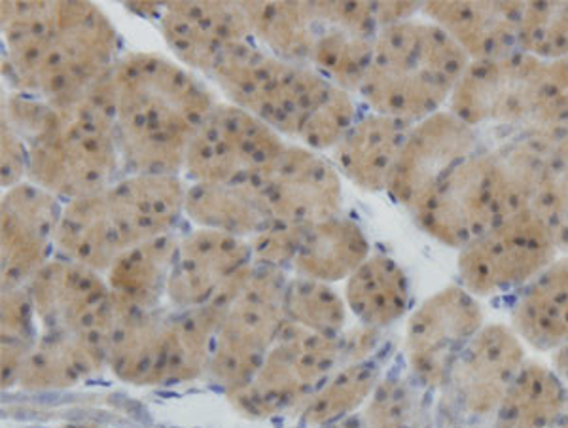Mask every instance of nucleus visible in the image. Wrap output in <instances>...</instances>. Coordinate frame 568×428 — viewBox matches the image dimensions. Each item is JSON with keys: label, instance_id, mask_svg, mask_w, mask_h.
Returning <instances> with one entry per match:
<instances>
[{"label": "nucleus", "instance_id": "obj_1", "mask_svg": "<svg viewBox=\"0 0 568 428\" xmlns=\"http://www.w3.org/2000/svg\"><path fill=\"white\" fill-rule=\"evenodd\" d=\"M118 146L131 175H179L195 130L216 106L187 67L155 52H130L110 72Z\"/></svg>", "mask_w": 568, "mask_h": 428}, {"label": "nucleus", "instance_id": "obj_2", "mask_svg": "<svg viewBox=\"0 0 568 428\" xmlns=\"http://www.w3.org/2000/svg\"><path fill=\"white\" fill-rule=\"evenodd\" d=\"M470 59L433 21L383 27L361 95L372 112L417 124L442 111Z\"/></svg>", "mask_w": 568, "mask_h": 428}, {"label": "nucleus", "instance_id": "obj_3", "mask_svg": "<svg viewBox=\"0 0 568 428\" xmlns=\"http://www.w3.org/2000/svg\"><path fill=\"white\" fill-rule=\"evenodd\" d=\"M50 106L45 124L27 139L29 182L65 202L109 188L122 165L110 74L71 103Z\"/></svg>", "mask_w": 568, "mask_h": 428}, {"label": "nucleus", "instance_id": "obj_4", "mask_svg": "<svg viewBox=\"0 0 568 428\" xmlns=\"http://www.w3.org/2000/svg\"><path fill=\"white\" fill-rule=\"evenodd\" d=\"M409 213L426 235L463 251L521 211L497 152H478L428 190Z\"/></svg>", "mask_w": 568, "mask_h": 428}, {"label": "nucleus", "instance_id": "obj_5", "mask_svg": "<svg viewBox=\"0 0 568 428\" xmlns=\"http://www.w3.org/2000/svg\"><path fill=\"white\" fill-rule=\"evenodd\" d=\"M118 31L93 2H58L55 33L33 80L21 93L63 106L109 77L118 59Z\"/></svg>", "mask_w": 568, "mask_h": 428}, {"label": "nucleus", "instance_id": "obj_6", "mask_svg": "<svg viewBox=\"0 0 568 428\" xmlns=\"http://www.w3.org/2000/svg\"><path fill=\"white\" fill-rule=\"evenodd\" d=\"M286 285L283 269L254 264L245 286L227 307L207 370L211 381L226 393L248 384L277 342L286 325Z\"/></svg>", "mask_w": 568, "mask_h": 428}, {"label": "nucleus", "instance_id": "obj_7", "mask_svg": "<svg viewBox=\"0 0 568 428\" xmlns=\"http://www.w3.org/2000/svg\"><path fill=\"white\" fill-rule=\"evenodd\" d=\"M342 366V339L326 338L288 323L248 384L226 393L241 416L267 419L310 396Z\"/></svg>", "mask_w": 568, "mask_h": 428}, {"label": "nucleus", "instance_id": "obj_8", "mask_svg": "<svg viewBox=\"0 0 568 428\" xmlns=\"http://www.w3.org/2000/svg\"><path fill=\"white\" fill-rule=\"evenodd\" d=\"M549 63L521 50L500 58L470 61L453 91L449 109L470 128H532L548 88Z\"/></svg>", "mask_w": 568, "mask_h": 428}, {"label": "nucleus", "instance_id": "obj_9", "mask_svg": "<svg viewBox=\"0 0 568 428\" xmlns=\"http://www.w3.org/2000/svg\"><path fill=\"white\" fill-rule=\"evenodd\" d=\"M209 77L227 103L264 120L281 135L292 136L300 106L317 71L275 58L248 39L222 53Z\"/></svg>", "mask_w": 568, "mask_h": 428}, {"label": "nucleus", "instance_id": "obj_10", "mask_svg": "<svg viewBox=\"0 0 568 428\" xmlns=\"http://www.w3.org/2000/svg\"><path fill=\"white\" fill-rule=\"evenodd\" d=\"M27 288L42 332L69 334L109 363L118 309L101 273L72 259H50Z\"/></svg>", "mask_w": 568, "mask_h": 428}, {"label": "nucleus", "instance_id": "obj_11", "mask_svg": "<svg viewBox=\"0 0 568 428\" xmlns=\"http://www.w3.org/2000/svg\"><path fill=\"white\" fill-rule=\"evenodd\" d=\"M283 135L232 103H216L187 146L184 173L192 184L256 181L283 152Z\"/></svg>", "mask_w": 568, "mask_h": 428}, {"label": "nucleus", "instance_id": "obj_12", "mask_svg": "<svg viewBox=\"0 0 568 428\" xmlns=\"http://www.w3.org/2000/svg\"><path fill=\"white\" fill-rule=\"evenodd\" d=\"M556 241L532 211L511 214L459 253V277L478 296L525 286L557 258Z\"/></svg>", "mask_w": 568, "mask_h": 428}, {"label": "nucleus", "instance_id": "obj_13", "mask_svg": "<svg viewBox=\"0 0 568 428\" xmlns=\"http://www.w3.org/2000/svg\"><path fill=\"white\" fill-rule=\"evenodd\" d=\"M485 325L478 298L463 285H449L423 302L407 320V366L428 389L446 387L453 366Z\"/></svg>", "mask_w": 568, "mask_h": 428}, {"label": "nucleus", "instance_id": "obj_14", "mask_svg": "<svg viewBox=\"0 0 568 428\" xmlns=\"http://www.w3.org/2000/svg\"><path fill=\"white\" fill-rule=\"evenodd\" d=\"M254 267L248 240L197 227L182 237L169 277V302L181 312L230 307Z\"/></svg>", "mask_w": 568, "mask_h": 428}, {"label": "nucleus", "instance_id": "obj_15", "mask_svg": "<svg viewBox=\"0 0 568 428\" xmlns=\"http://www.w3.org/2000/svg\"><path fill=\"white\" fill-rule=\"evenodd\" d=\"M270 221L313 226L339 216V171L302 144H286L277 160L252 181Z\"/></svg>", "mask_w": 568, "mask_h": 428}, {"label": "nucleus", "instance_id": "obj_16", "mask_svg": "<svg viewBox=\"0 0 568 428\" xmlns=\"http://www.w3.org/2000/svg\"><path fill=\"white\" fill-rule=\"evenodd\" d=\"M63 207L59 197L33 182L8 188L0 203V283L12 291L31 283L50 262Z\"/></svg>", "mask_w": 568, "mask_h": 428}, {"label": "nucleus", "instance_id": "obj_17", "mask_svg": "<svg viewBox=\"0 0 568 428\" xmlns=\"http://www.w3.org/2000/svg\"><path fill=\"white\" fill-rule=\"evenodd\" d=\"M478 133L453 112L439 111L412 125L388 194L407 211L468 157L478 154Z\"/></svg>", "mask_w": 568, "mask_h": 428}, {"label": "nucleus", "instance_id": "obj_18", "mask_svg": "<svg viewBox=\"0 0 568 428\" xmlns=\"http://www.w3.org/2000/svg\"><path fill=\"white\" fill-rule=\"evenodd\" d=\"M525 360L524 342L511 326L484 325L460 353L446 387L465 416H495Z\"/></svg>", "mask_w": 568, "mask_h": 428}, {"label": "nucleus", "instance_id": "obj_19", "mask_svg": "<svg viewBox=\"0 0 568 428\" xmlns=\"http://www.w3.org/2000/svg\"><path fill=\"white\" fill-rule=\"evenodd\" d=\"M317 39L310 67L343 90L358 93L374 58L382 27L375 20L374 2L329 0L313 2Z\"/></svg>", "mask_w": 568, "mask_h": 428}, {"label": "nucleus", "instance_id": "obj_20", "mask_svg": "<svg viewBox=\"0 0 568 428\" xmlns=\"http://www.w3.org/2000/svg\"><path fill=\"white\" fill-rule=\"evenodd\" d=\"M160 29L182 65L211 74L220 55L252 39L241 2H163Z\"/></svg>", "mask_w": 568, "mask_h": 428}, {"label": "nucleus", "instance_id": "obj_21", "mask_svg": "<svg viewBox=\"0 0 568 428\" xmlns=\"http://www.w3.org/2000/svg\"><path fill=\"white\" fill-rule=\"evenodd\" d=\"M106 192L114 222L130 248L171 234L184 213L187 186L179 175H128Z\"/></svg>", "mask_w": 568, "mask_h": 428}, {"label": "nucleus", "instance_id": "obj_22", "mask_svg": "<svg viewBox=\"0 0 568 428\" xmlns=\"http://www.w3.org/2000/svg\"><path fill=\"white\" fill-rule=\"evenodd\" d=\"M527 2H425L420 13L442 27L470 61L517 50L519 23Z\"/></svg>", "mask_w": 568, "mask_h": 428}, {"label": "nucleus", "instance_id": "obj_23", "mask_svg": "<svg viewBox=\"0 0 568 428\" xmlns=\"http://www.w3.org/2000/svg\"><path fill=\"white\" fill-rule=\"evenodd\" d=\"M412 124L369 112L332 150L337 171L364 192L388 190Z\"/></svg>", "mask_w": 568, "mask_h": 428}, {"label": "nucleus", "instance_id": "obj_24", "mask_svg": "<svg viewBox=\"0 0 568 428\" xmlns=\"http://www.w3.org/2000/svg\"><path fill=\"white\" fill-rule=\"evenodd\" d=\"M116 309L106 363L110 371L133 387L165 385L169 315L158 309L128 312L118 305Z\"/></svg>", "mask_w": 568, "mask_h": 428}, {"label": "nucleus", "instance_id": "obj_25", "mask_svg": "<svg viewBox=\"0 0 568 428\" xmlns=\"http://www.w3.org/2000/svg\"><path fill=\"white\" fill-rule=\"evenodd\" d=\"M53 245L67 259L106 273L125 251L122 234L110 211L109 192L78 197L63 205Z\"/></svg>", "mask_w": 568, "mask_h": 428}, {"label": "nucleus", "instance_id": "obj_26", "mask_svg": "<svg viewBox=\"0 0 568 428\" xmlns=\"http://www.w3.org/2000/svg\"><path fill=\"white\" fill-rule=\"evenodd\" d=\"M511 330L538 350L568 344V254L524 286L511 307Z\"/></svg>", "mask_w": 568, "mask_h": 428}, {"label": "nucleus", "instance_id": "obj_27", "mask_svg": "<svg viewBox=\"0 0 568 428\" xmlns=\"http://www.w3.org/2000/svg\"><path fill=\"white\" fill-rule=\"evenodd\" d=\"M176 248L179 241L171 234L125 248L106 272L114 304L128 312L158 309L163 294H168Z\"/></svg>", "mask_w": 568, "mask_h": 428}, {"label": "nucleus", "instance_id": "obj_28", "mask_svg": "<svg viewBox=\"0 0 568 428\" xmlns=\"http://www.w3.org/2000/svg\"><path fill=\"white\" fill-rule=\"evenodd\" d=\"M369 258V241L356 222L342 216L307 227L294 269L300 277L339 283Z\"/></svg>", "mask_w": 568, "mask_h": 428}, {"label": "nucleus", "instance_id": "obj_29", "mask_svg": "<svg viewBox=\"0 0 568 428\" xmlns=\"http://www.w3.org/2000/svg\"><path fill=\"white\" fill-rule=\"evenodd\" d=\"M58 2H0L4 63L10 79L23 91L39 71L55 33Z\"/></svg>", "mask_w": 568, "mask_h": 428}, {"label": "nucleus", "instance_id": "obj_30", "mask_svg": "<svg viewBox=\"0 0 568 428\" xmlns=\"http://www.w3.org/2000/svg\"><path fill=\"white\" fill-rule=\"evenodd\" d=\"M567 404V387L554 368L525 360L493 416L495 428H551Z\"/></svg>", "mask_w": 568, "mask_h": 428}, {"label": "nucleus", "instance_id": "obj_31", "mask_svg": "<svg viewBox=\"0 0 568 428\" xmlns=\"http://www.w3.org/2000/svg\"><path fill=\"white\" fill-rule=\"evenodd\" d=\"M345 304L369 328L382 330L398 323L409 307L406 273L388 256H369L347 279Z\"/></svg>", "mask_w": 568, "mask_h": 428}, {"label": "nucleus", "instance_id": "obj_32", "mask_svg": "<svg viewBox=\"0 0 568 428\" xmlns=\"http://www.w3.org/2000/svg\"><path fill=\"white\" fill-rule=\"evenodd\" d=\"M184 214L195 226L243 240L252 237L270 222L252 182L192 184L187 186Z\"/></svg>", "mask_w": 568, "mask_h": 428}, {"label": "nucleus", "instance_id": "obj_33", "mask_svg": "<svg viewBox=\"0 0 568 428\" xmlns=\"http://www.w3.org/2000/svg\"><path fill=\"white\" fill-rule=\"evenodd\" d=\"M251 23L252 39L275 58L310 65L317 39L313 2H241Z\"/></svg>", "mask_w": 568, "mask_h": 428}, {"label": "nucleus", "instance_id": "obj_34", "mask_svg": "<svg viewBox=\"0 0 568 428\" xmlns=\"http://www.w3.org/2000/svg\"><path fill=\"white\" fill-rule=\"evenodd\" d=\"M106 363L69 334L42 332L27 355L18 385L26 390L71 389L103 370Z\"/></svg>", "mask_w": 568, "mask_h": 428}, {"label": "nucleus", "instance_id": "obj_35", "mask_svg": "<svg viewBox=\"0 0 568 428\" xmlns=\"http://www.w3.org/2000/svg\"><path fill=\"white\" fill-rule=\"evenodd\" d=\"M227 307L205 305L169 315L165 385L192 384L207 374L214 338Z\"/></svg>", "mask_w": 568, "mask_h": 428}, {"label": "nucleus", "instance_id": "obj_36", "mask_svg": "<svg viewBox=\"0 0 568 428\" xmlns=\"http://www.w3.org/2000/svg\"><path fill=\"white\" fill-rule=\"evenodd\" d=\"M358 120L353 93L324 79L318 72L300 106L294 135L313 152L334 150Z\"/></svg>", "mask_w": 568, "mask_h": 428}, {"label": "nucleus", "instance_id": "obj_37", "mask_svg": "<svg viewBox=\"0 0 568 428\" xmlns=\"http://www.w3.org/2000/svg\"><path fill=\"white\" fill-rule=\"evenodd\" d=\"M377 385L379 368L372 360L339 366L304 404L302 419L305 425L318 428L356 416Z\"/></svg>", "mask_w": 568, "mask_h": 428}, {"label": "nucleus", "instance_id": "obj_38", "mask_svg": "<svg viewBox=\"0 0 568 428\" xmlns=\"http://www.w3.org/2000/svg\"><path fill=\"white\" fill-rule=\"evenodd\" d=\"M288 323L302 326L326 338H339L347 323V304L323 281L296 277L288 281L283 299Z\"/></svg>", "mask_w": 568, "mask_h": 428}, {"label": "nucleus", "instance_id": "obj_39", "mask_svg": "<svg viewBox=\"0 0 568 428\" xmlns=\"http://www.w3.org/2000/svg\"><path fill=\"white\" fill-rule=\"evenodd\" d=\"M517 50L546 63L568 58V2H527L519 23Z\"/></svg>", "mask_w": 568, "mask_h": 428}, {"label": "nucleus", "instance_id": "obj_40", "mask_svg": "<svg viewBox=\"0 0 568 428\" xmlns=\"http://www.w3.org/2000/svg\"><path fill=\"white\" fill-rule=\"evenodd\" d=\"M530 208L548 226L559 251H568V128L559 131Z\"/></svg>", "mask_w": 568, "mask_h": 428}, {"label": "nucleus", "instance_id": "obj_41", "mask_svg": "<svg viewBox=\"0 0 568 428\" xmlns=\"http://www.w3.org/2000/svg\"><path fill=\"white\" fill-rule=\"evenodd\" d=\"M358 416L364 428H412L417 416L414 390L396 379L379 381Z\"/></svg>", "mask_w": 568, "mask_h": 428}, {"label": "nucleus", "instance_id": "obj_42", "mask_svg": "<svg viewBox=\"0 0 568 428\" xmlns=\"http://www.w3.org/2000/svg\"><path fill=\"white\" fill-rule=\"evenodd\" d=\"M307 227L310 226H296V224H286V222H267L260 232L248 240L254 264L278 267V269L294 264L300 247L304 243Z\"/></svg>", "mask_w": 568, "mask_h": 428}, {"label": "nucleus", "instance_id": "obj_43", "mask_svg": "<svg viewBox=\"0 0 568 428\" xmlns=\"http://www.w3.org/2000/svg\"><path fill=\"white\" fill-rule=\"evenodd\" d=\"M33 298L27 286L2 291L0 298V347H26L33 349L34 342Z\"/></svg>", "mask_w": 568, "mask_h": 428}, {"label": "nucleus", "instance_id": "obj_44", "mask_svg": "<svg viewBox=\"0 0 568 428\" xmlns=\"http://www.w3.org/2000/svg\"><path fill=\"white\" fill-rule=\"evenodd\" d=\"M568 128V58L549 63L548 88L532 130Z\"/></svg>", "mask_w": 568, "mask_h": 428}, {"label": "nucleus", "instance_id": "obj_45", "mask_svg": "<svg viewBox=\"0 0 568 428\" xmlns=\"http://www.w3.org/2000/svg\"><path fill=\"white\" fill-rule=\"evenodd\" d=\"M29 173V146L12 125L2 120L0 130V182L4 190L13 188L27 179Z\"/></svg>", "mask_w": 568, "mask_h": 428}, {"label": "nucleus", "instance_id": "obj_46", "mask_svg": "<svg viewBox=\"0 0 568 428\" xmlns=\"http://www.w3.org/2000/svg\"><path fill=\"white\" fill-rule=\"evenodd\" d=\"M379 330L362 325L361 328H353L347 334H342V366L345 364L364 363L377 344Z\"/></svg>", "mask_w": 568, "mask_h": 428}, {"label": "nucleus", "instance_id": "obj_47", "mask_svg": "<svg viewBox=\"0 0 568 428\" xmlns=\"http://www.w3.org/2000/svg\"><path fill=\"white\" fill-rule=\"evenodd\" d=\"M425 2H374L375 20L379 27L396 26L402 21L414 20L415 13L423 10Z\"/></svg>", "mask_w": 568, "mask_h": 428}, {"label": "nucleus", "instance_id": "obj_48", "mask_svg": "<svg viewBox=\"0 0 568 428\" xmlns=\"http://www.w3.org/2000/svg\"><path fill=\"white\" fill-rule=\"evenodd\" d=\"M551 366H554L557 376L561 377L562 384H568V344L554 350Z\"/></svg>", "mask_w": 568, "mask_h": 428}, {"label": "nucleus", "instance_id": "obj_49", "mask_svg": "<svg viewBox=\"0 0 568 428\" xmlns=\"http://www.w3.org/2000/svg\"><path fill=\"white\" fill-rule=\"evenodd\" d=\"M318 428H364V422H362L361 416H353L343 419V421L332 422V425H324V427Z\"/></svg>", "mask_w": 568, "mask_h": 428}, {"label": "nucleus", "instance_id": "obj_50", "mask_svg": "<svg viewBox=\"0 0 568 428\" xmlns=\"http://www.w3.org/2000/svg\"><path fill=\"white\" fill-rule=\"evenodd\" d=\"M551 428H568V404L567 408H565V414L559 417V421H557Z\"/></svg>", "mask_w": 568, "mask_h": 428}, {"label": "nucleus", "instance_id": "obj_51", "mask_svg": "<svg viewBox=\"0 0 568 428\" xmlns=\"http://www.w3.org/2000/svg\"><path fill=\"white\" fill-rule=\"evenodd\" d=\"M63 428H99L95 427V425H67V427Z\"/></svg>", "mask_w": 568, "mask_h": 428}]
</instances>
